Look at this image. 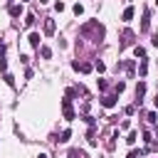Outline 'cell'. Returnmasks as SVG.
Wrapping results in <instances>:
<instances>
[{"label":"cell","instance_id":"13","mask_svg":"<svg viewBox=\"0 0 158 158\" xmlns=\"http://www.w3.org/2000/svg\"><path fill=\"white\" fill-rule=\"evenodd\" d=\"M69 136H72V131H69V128H64V131H62V136H59V141L64 143V141H69Z\"/></svg>","mask_w":158,"mask_h":158},{"label":"cell","instance_id":"20","mask_svg":"<svg viewBox=\"0 0 158 158\" xmlns=\"http://www.w3.org/2000/svg\"><path fill=\"white\" fill-rule=\"evenodd\" d=\"M5 69H7V62H5V57L0 54V72H5Z\"/></svg>","mask_w":158,"mask_h":158},{"label":"cell","instance_id":"24","mask_svg":"<svg viewBox=\"0 0 158 158\" xmlns=\"http://www.w3.org/2000/svg\"><path fill=\"white\" fill-rule=\"evenodd\" d=\"M25 2H30V0H25Z\"/></svg>","mask_w":158,"mask_h":158},{"label":"cell","instance_id":"9","mask_svg":"<svg viewBox=\"0 0 158 158\" xmlns=\"http://www.w3.org/2000/svg\"><path fill=\"white\" fill-rule=\"evenodd\" d=\"M30 44H32V47H40V35H37V32L30 35Z\"/></svg>","mask_w":158,"mask_h":158},{"label":"cell","instance_id":"7","mask_svg":"<svg viewBox=\"0 0 158 158\" xmlns=\"http://www.w3.org/2000/svg\"><path fill=\"white\" fill-rule=\"evenodd\" d=\"M44 32H47V35L54 32V20H44Z\"/></svg>","mask_w":158,"mask_h":158},{"label":"cell","instance_id":"19","mask_svg":"<svg viewBox=\"0 0 158 158\" xmlns=\"http://www.w3.org/2000/svg\"><path fill=\"white\" fill-rule=\"evenodd\" d=\"M94 69H96V72H104V69H106V64H104V62H96V64H94Z\"/></svg>","mask_w":158,"mask_h":158},{"label":"cell","instance_id":"4","mask_svg":"<svg viewBox=\"0 0 158 158\" xmlns=\"http://www.w3.org/2000/svg\"><path fill=\"white\" fill-rule=\"evenodd\" d=\"M121 20H123V22H131V20H133V7H126L123 15H121Z\"/></svg>","mask_w":158,"mask_h":158},{"label":"cell","instance_id":"18","mask_svg":"<svg viewBox=\"0 0 158 158\" xmlns=\"http://www.w3.org/2000/svg\"><path fill=\"white\" fill-rule=\"evenodd\" d=\"M114 89H116V94H121V91L126 89V84H123V81H116V86H114Z\"/></svg>","mask_w":158,"mask_h":158},{"label":"cell","instance_id":"1","mask_svg":"<svg viewBox=\"0 0 158 158\" xmlns=\"http://www.w3.org/2000/svg\"><path fill=\"white\" fill-rule=\"evenodd\" d=\"M72 67H74L77 72H81V74H89V72L94 69V67H91L89 62H72Z\"/></svg>","mask_w":158,"mask_h":158},{"label":"cell","instance_id":"26","mask_svg":"<svg viewBox=\"0 0 158 158\" xmlns=\"http://www.w3.org/2000/svg\"><path fill=\"white\" fill-rule=\"evenodd\" d=\"M128 158H131V156H128Z\"/></svg>","mask_w":158,"mask_h":158},{"label":"cell","instance_id":"2","mask_svg":"<svg viewBox=\"0 0 158 158\" xmlns=\"http://www.w3.org/2000/svg\"><path fill=\"white\" fill-rule=\"evenodd\" d=\"M62 109H64V118L72 121V118H74V111H72V101H69V99H62Z\"/></svg>","mask_w":158,"mask_h":158},{"label":"cell","instance_id":"14","mask_svg":"<svg viewBox=\"0 0 158 158\" xmlns=\"http://www.w3.org/2000/svg\"><path fill=\"white\" fill-rule=\"evenodd\" d=\"M2 79H5V84H10V86L15 84V77H12V74H7V72H5V77H2Z\"/></svg>","mask_w":158,"mask_h":158},{"label":"cell","instance_id":"22","mask_svg":"<svg viewBox=\"0 0 158 158\" xmlns=\"http://www.w3.org/2000/svg\"><path fill=\"white\" fill-rule=\"evenodd\" d=\"M153 104H156V106H158V94H156V99H153Z\"/></svg>","mask_w":158,"mask_h":158},{"label":"cell","instance_id":"10","mask_svg":"<svg viewBox=\"0 0 158 158\" xmlns=\"http://www.w3.org/2000/svg\"><path fill=\"white\" fill-rule=\"evenodd\" d=\"M133 57H141V59H146V49H143V47H133Z\"/></svg>","mask_w":158,"mask_h":158},{"label":"cell","instance_id":"6","mask_svg":"<svg viewBox=\"0 0 158 158\" xmlns=\"http://www.w3.org/2000/svg\"><path fill=\"white\" fill-rule=\"evenodd\" d=\"M148 25H151V15H148V12H143V22H141V30L146 32V30H148Z\"/></svg>","mask_w":158,"mask_h":158},{"label":"cell","instance_id":"11","mask_svg":"<svg viewBox=\"0 0 158 158\" xmlns=\"http://www.w3.org/2000/svg\"><path fill=\"white\" fill-rule=\"evenodd\" d=\"M146 72H148V62H146V59H141V67H138V74H141V77H146Z\"/></svg>","mask_w":158,"mask_h":158},{"label":"cell","instance_id":"15","mask_svg":"<svg viewBox=\"0 0 158 158\" xmlns=\"http://www.w3.org/2000/svg\"><path fill=\"white\" fill-rule=\"evenodd\" d=\"M136 138H138V133H136V131H131V133H128V138H126V143H136Z\"/></svg>","mask_w":158,"mask_h":158},{"label":"cell","instance_id":"25","mask_svg":"<svg viewBox=\"0 0 158 158\" xmlns=\"http://www.w3.org/2000/svg\"><path fill=\"white\" fill-rule=\"evenodd\" d=\"M156 2H158V0H156Z\"/></svg>","mask_w":158,"mask_h":158},{"label":"cell","instance_id":"21","mask_svg":"<svg viewBox=\"0 0 158 158\" xmlns=\"http://www.w3.org/2000/svg\"><path fill=\"white\" fill-rule=\"evenodd\" d=\"M146 118H148V123H156V121H158V118H156V114H153V111H151V114H148V116H146Z\"/></svg>","mask_w":158,"mask_h":158},{"label":"cell","instance_id":"23","mask_svg":"<svg viewBox=\"0 0 158 158\" xmlns=\"http://www.w3.org/2000/svg\"><path fill=\"white\" fill-rule=\"evenodd\" d=\"M40 158H47V156H40Z\"/></svg>","mask_w":158,"mask_h":158},{"label":"cell","instance_id":"5","mask_svg":"<svg viewBox=\"0 0 158 158\" xmlns=\"http://www.w3.org/2000/svg\"><path fill=\"white\" fill-rule=\"evenodd\" d=\"M10 15L12 17H20L22 15V5H10Z\"/></svg>","mask_w":158,"mask_h":158},{"label":"cell","instance_id":"8","mask_svg":"<svg viewBox=\"0 0 158 158\" xmlns=\"http://www.w3.org/2000/svg\"><path fill=\"white\" fill-rule=\"evenodd\" d=\"M146 94V84L143 81H138V86H136V96H138V101H141V96Z\"/></svg>","mask_w":158,"mask_h":158},{"label":"cell","instance_id":"16","mask_svg":"<svg viewBox=\"0 0 158 158\" xmlns=\"http://www.w3.org/2000/svg\"><path fill=\"white\" fill-rule=\"evenodd\" d=\"M131 37H133V35L126 30V32H123V44H131Z\"/></svg>","mask_w":158,"mask_h":158},{"label":"cell","instance_id":"17","mask_svg":"<svg viewBox=\"0 0 158 158\" xmlns=\"http://www.w3.org/2000/svg\"><path fill=\"white\" fill-rule=\"evenodd\" d=\"M99 89L106 91V89H109V81H106V79H99Z\"/></svg>","mask_w":158,"mask_h":158},{"label":"cell","instance_id":"12","mask_svg":"<svg viewBox=\"0 0 158 158\" xmlns=\"http://www.w3.org/2000/svg\"><path fill=\"white\" fill-rule=\"evenodd\" d=\"M40 54H42L44 59H49V57H52V49H49V47H40Z\"/></svg>","mask_w":158,"mask_h":158},{"label":"cell","instance_id":"3","mask_svg":"<svg viewBox=\"0 0 158 158\" xmlns=\"http://www.w3.org/2000/svg\"><path fill=\"white\" fill-rule=\"evenodd\" d=\"M101 106L114 109V106H116V96H104V99H101Z\"/></svg>","mask_w":158,"mask_h":158}]
</instances>
